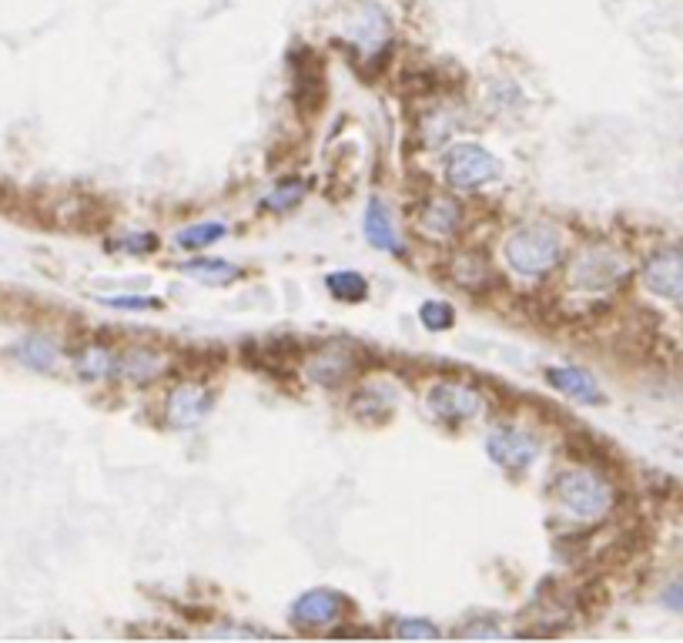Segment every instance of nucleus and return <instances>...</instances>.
Returning a JSON list of instances; mask_svg holds the SVG:
<instances>
[{
	"label": "nucleus",
	"mask_w": 683,
	"mask_h": 643,
	"mask_svg": "<svg viewBox=\"0 0 683 643\" xmlns=\"http://www.w3.org/2000/svg\"><path fill=\"white\" fill-rule=\"evenodd\" d=\"M553 499L563 506L573 520L596 523L610 513L613 506V486L600 473L586 466H570L553 479Z\"/></svg>",
	"instance_id": "1"
},
{
	"label": "nucleus",
	"mask_w": 683,
	"mask_h": 643,
	"mask_svg": "<svg viewBox=\"0 0 683 643\" xmlns=\"http://www.w3.org/2000/svg\"><path fill=\"white\" fill-rule=\"evenodd\" d=\"M563 258V238L550 225H523L506 238V265L523 278L550 275Z\"/></svg>",
	"instance_id": "2"
},
{
	"label": "nucleus",
	"mask_w": 683,
	"mask_h": 643,
	"mask_svg": "<svg viewBox=\"0 0 683 643\" xmlns=\"http://www.w3.org/2000/svg\"><path fill=\"white\" fill-rule=\"evenodd\" d=\"M442 171H446V181L456 191H476L499 178V161H496V155H489L483 145H469V141H463V145H452L446 151Z\"/></svg>",
	"instance_id": "3"
},
{
	"label": "nucleus",
	"mask_w": 683,
	"mask_h": 643,
	"mask_svg": "<svg viewBox=\"0 0 683 643\" xmlns=\"http://www.w3.org/2000/svg\"><path fill=\"white\" fill-rule=\"evenodd\" d=\"M426 402L442 422H449V426L473 422L486 412L483 396L469 386H459V382H436V386L426 392Z\"/></svg>",
	"instance_id": "4"
},
{
	"label": "nucleus",
	"mask_w": 683,
	"mask_h": 643,
	"mask_svg": "<svg viewBox=\"0 0 683 643\" xmlns=\"http://www.w3.org/2000/svg\"><path fill=\"white\" fill-rule=\"evenodd\" d=\"M486 453L503 469H526L536 463V456H540V439L529 436L526 429L499 426L486 436Z\"/></svg>",
	"instance_id": "5"
},
{
	"label": "nucleus",
	"mask_w": 683,
	"mask_h": 643,
	"mask_svg": "<svg viewBox=\"0 0 683 643\" xmlns=\"http://www.w3.org/2000/svg\"><path fill=\"white\" fill-rule=\"evenodd\" d=\"M643 285L663 302H683V248H663L643 265Z\"/></svg>",
	"instance_id": "6"
},
{
	"label": "nucleus",
	"mask_w": 683,
	"mask_h": 643,
	"mask_svg": "<svg viewBox=\"0 0 683 643\" xmlns=\"http://www.w3.org/2000/svg\"><path fill=\"white\" fill-rule=\"evenodd\" d=\"M345 607H349V603H345L342 593L325 590V587L309 590L292 603V623L302 630H325L342 620Z\"/></svg>",
	"instance_id": "7"
},
{
	"label": "nucleus",
	"mask_w": 683,
	"mask_h": 643,
	"mask_svg": "<svg viewBox=\"0 0 683 643\" xmlns=\"http://www.w3.org/2000/svg\"><path fill=\"white\" fill-rule=\"evenodd\" d=\"M211 412V392L195 382H185L165 402V422L171 429H195Z\"/></svg>",
	"instance_id": "8"
},
{
	"label": "nucleus",
	"mask_w": 683,
	"mask_h": 643,
	"mask_svg": "<svg viewBox=\"0 0 683 643\" xmlns=\"http://www.w3.org/2000/svg\"><path fill=\"white\" fill-rule=\"evenodd\" d=\"M623 275H627V268L610 252H586L576 258V268H573V278L583 289H610Z\"/></svg>",
	"instance_id": "9"
},
{
	"label": "nucleus",
	"mask_w": 683,
	"mask_h": 643,
	"mask_svg": "<svg viewBox=\"0 0 683 643\" xmlns=\"http://www.w3.org/2000/svg\"><path fill=\"white\" fill-rule=\"evenodd\" d=\"M546 379H550V386L556 392H563V396H570L576 402H586V406H600V402H603L600 386H596V379L586 369L553 366L550 372H546Z\"/></svg>",
	"instance_id": "10"
},
{
	"label": "nucleus",
	"mask_w": 683,
	"mask_h": 643,
	"mask_svg": "<svg viewBox=\"0 0 683 643\" xmlns=\"http://www.w3.org/2000/svg\"><path fill=\"white\" fill-rule=\"evenodd\" d=\"M349 37H352L355 44H359L362 54H375L382 44H386V37H389V17H386V11H382V7H375V4H365L362 11L352 17Z\"/></svg>",
	"instance_id": "11"
},
{
	"label": "nucleus",
	"mask_w": 683,
	"mask_h": 643,
	"mask_svg": "<svg viewBox=\"0 0 683 643\" xmlns=\"http://www.w3.org/2000/svg\"><path fill=\"white\" fill-rule=\"evenodd\" d=\"M165 366H168V359L158 349L134 345V349L118 355V369H114V376L131 379V382H151V379H158L161 372H165Z\"/></svg>",
	"instance_id": "12"
},
{
	"label": "nucleus",
	"mask_w": 683,
	"mask_h": 643,
	"mask_svg": "<svg viewBox=\"0 0 683 643\" xmlns=\"http://www.w3.org/2000/svg\"><path fill=\"white\" fill-rule=\"evenodd\" d=\"M11 355L17 362H21L24 369L31 372H54L57 369V359H61V349L54 345V339H47V335H24L21 342H14Z\"/></svg>",
	"instance_id": "13"
},
{
	"label": "nucleus",
	"mask_w": 683,
	"mask_h": 643,
	"mask_svg": "<svg viewBox=\"0 0 683 643\" xmlns=\"http://www.w3.org/2000/svg\"><path fill=\"white\" fill-rule=\"evenodd\" d=\"M352 372V349L349 345H329L309 362V379L319 386H339Z\"/></svg>",
	"instance_id": "14"
},
{
	"label": "nucleus",
	"mask_w": 683,
	"mask_h": 643,
	"mask_svg": "<svg viewBox=\"0 0 683 643\" xmlns=\"http://www.w3.org/2000/svg\"><path fill=\"white\" fill-rule=\"evenodd\" d=\"M362 228H365V238H369V245L379 248V252H399V248H402L396 228H392L389 211H386V205H382L379 198H372L369 205H365Z\"/></svg>",
	"instance_id": "15"
},
{
	"label": "nucleus",
	"mask_w": 683,
	"mask_h": 643,
	"mask_svg": "<svg viewBox=\"0 0 683 643\" xmlns=\"http://www.w3.org/2000/svg\"><path fill=\"white\" fill-rule=\"evenodd\" d=\"M419 222H422V228H426L429 235L449 238V235H456V228H459V222H463V215H459L456 201L439 195V198H429L426 201V208H422Z\"/></svg>",
	"instance_id": "16"
},
{
	"label": "nucleus",
	"mask_w": 683,
	"mask_h": 643,
	"mask_svg": "<svg viewBox=\"0 0 683 643\" xmlns=\"http://www.w3.org/2000/svg\"><path fill=\"white\" fill-rule=\"evenodd\" d=\"M74 369H78L81 379H108L118 369V355H114L108 345H84V349L74 355Z\"/></svg>",
	"instance_id": "17"
},
{
	"label": "nucleus",
	"mask_w": 683,
	"mask_h": 643,
	"mask_svg": "<svg viewBox=\"0 0 683 643\" xmlns=\"http://www.w3.org/2000/svg\"><path fill=\"white\" fill-rule=\"evenodd\" d=\"M181 272L201 285H228L238 278V265L225 258H191V262H181Z\"/></svg>",
	"instance_id": "18"
},
{
	"label": "nucleus",
	"mask_w": 683,
	"mask_h": 643,
	"mask_svg": "<svg viewBox=\"0 0 683 643\" xmlns=\"http://www.w3.org/2000/svg\"><path fill=\"white\" fill-rule=\"evenodd\" d=\"M221 235H225V225L221 222H198V225L185 228V232H178L175 245L188 248V252H205L208 245L221 242Z\"/></svg>",
	"instance_id": "19"
},
{
	"label": "nucleus",
	"mask_w": 683,
	"mask_h": 643,
	"mask_svg": "<svg viewBox=\"0 0 683 643\" xmlns=\"http://www.w3.org/2000/svg\"><path fill=\"white\" fill-rule=\"evenodd\" d=\"M325 285H329V292L335 295V299H345V302H362L365 295H369V282L359 275V272H332L329 278H325Z\"/></svg>",
	"instance_id": "20"
},
{
	"label": "nucleus",
	"mask_w": 683,
	"mask_h": 643,
	"mask_svg": "<svg viewBox=\"0 0 683 643\" xmlns=\"http://www.w3.org/2000/svg\"><path fill=\"white\" fill-rule=\"evenodd\" d=\"M302 198H305V181H282V185H278L272 195L262 201V208H268V211H288V208H295Z\"/></svg>",
	"instance_id": "21"
},
{
	"label": "nucleus",
	"mask_w": 683,
	"mask_h": 643,
	"mask_svg": "<svg viewBox=\"0 0 683 643\" xmlns=\"http://www.w3.org/2000/svg\"><path fill=\"white\" fill-rule=\"evenodd\" d=\"M419 319L429 332H446V329H452V322H456V312H452L449 302H422Z\"/></svg>",
	"instance_id": "22"
},
{
	"label": "nucleus",
	"mask_w": 683,
	"mask_h": 643,
	"mask_svg": "<svg viewBox=\"0 0 683 643\" xmlns=\"http://www.w3.org/2000/svg\"><path fill=\"white\" fill-rule=\"evenodd\" d=\"M396 633L406 640H419V637H439V627H432L429 620H402Z\"/></svg>",
	"instance_id": "23"
},
{
	"label": "nucleus",
	"mask_w": 683,
	"mask_h": 643,
	"mask_svg": "<svg viewBox=\"0 0 683 643\" xmlns=\"http://www.w3.org/2000/svg\"><path fill=\"white\" fill-rule=\"evenodd\" d=\"M118 248H121V252H131V255L155 252V248H158V235H124Z\"/></svg>",
	"instance_id": "24"
},
{
	"label": "nucleus",
	"mask_w": 683,
	"mask_h": 643,
	"mask_svg": "<svg viewBox=\"0 0 683 643\" xmlns=\"http://www.w3.org/2000/svg\"><path fill=\"white\" fill-rule=\"evenodd\" d=\"M111 309H155L158 299H104Z\"/></svg>",
	"instance_id": "25"
},
{
	"label": "nucleus",
	"mask_w": 683,
	"mask_h": 643,
	"mask_svg": "<svg viewBox=\"0 0 683 643\" xmlns=\"http://www.w3.org/2000/svg\"><path fill=\"white\" fill-rule=\"evenodd\" d=\"M663 607H670V610H683V583H673V587L663 590Z\"/></svg>",
	"instance_id": "26"
}]
</instances>
